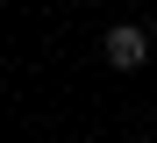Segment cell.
<instances>
[{
    "label": "cell",
    "mask_w": 157,
    "mask_h": 143,
    "mask_svg": "<svg viewBox=\"0 0 157 143\" xmlns=\"http://www.w3.org/2000/svg\"><path fill=\"white\" fill-rule=\"evenodd\" d=\"M150 43H157V14H150Z\"/></svg>",
    "instance_id": "7a4b0ae2"
},
{
    "label": "cell",
    "mask_w": 157,
    "mask_h": 143,
    "mask_svg": "<svg viewBox=\"0 0 157 143\" xmlns=\"http://www.w3.org/2000/svg\"><path fill=\"white\" fill-rule=\"evenodd\" d=\"M136 143H157V136H136Z\"/></svg>",
    "instance_id": "3957f363"
},
{
    "label": "cell",
    "mask_w": 157,
    "mask_h": 143,
    "mask_svg": "<svg viewBox=\"0 0 157 143\" xmlns=\"http://www.w3.org/2000/svg\"><path fill=\"white\" fill-rule=\"evenodd\" d=\"M100 50H107V65H114V72H143L150 57H157V43H150V29H143V22H114L107 36H100Z\"/></svg>",
    "instance_id": "6da1fadb"
}]
</instances>
